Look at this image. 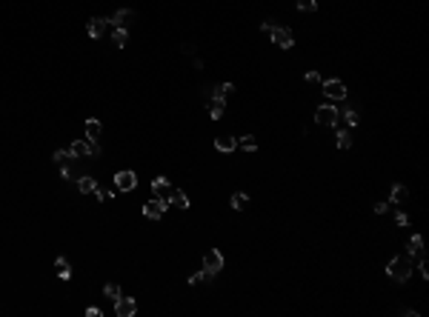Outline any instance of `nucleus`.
<instances>
[{
    "instance_id": "1",
    "label": "nucleus",
    "mask_w": 429,
    "mask_h": 317,
    "mask_svg": "<svg viewBox=\"0 0 429 317\" xmlns=\"http://www.w3.org/2000/svg\"><path fill=\"white\" fill-rule=\"evenodd\" d=\"M386 274L392 277L395 283H407L412 277V257L409 254H398L386 263Z\"/></svg>"
},
{
    "instance_id": "2",
    "label": "nucleus",
    "mask_w": 429,
    "mask_h": 317,
    "mask_svg": "<svg viewBox=\"0 0 429 317\" xmlns=\"http://www.w3.org/2000/svg\"><path fill=\"white\" fill-rule=\"evenodd\" d=\"M220 269H223V254H220L218 249H209V252L204 254V277L212 280Z\"/></svg>"
},
{
    "instance_id": "3",
    "label": "nucleus",
    "mask_w": 429,
    "mask_h": 317,
    "mask_svg": "<svg viewBox=\"0 0 429 317\" xmlns=\"http://www.w3.org/2000/svg\"><path fill=\"white\" fill-rule=\"evenodd\" d=\"M269 37L277 49H292V46H295V35H292V29H286V26H275V29L269 32Z\"/></svg>"
},
{
    "instance_id": "4",
    "label": "nucleus",
    "mask_w": 429,
    "mask_h": 317,
    "mask_svg": "<svg viewBox=\"0 0 429 317\" xmlns=\"http://www.w3.org/2000/svg\"><path fill=\"white\" fill-rule=\"evenodd\" d=\"M135 186H138V174L132 169H123V172L115 174V192H132Z\"/></svg>"
},
{
    "instance_id": "5",
    "label": "nucleus",
    "mask_w": 429,
    "mask_h": 317,
    "mask_svg": "<svg viewBox=\"0 0 429 317\" xmlns=\"http://www.w3.org/2000/svg\"><path fill=\"white\" fill-rule=\"evenodd\" d=\"M323 94H326L329 100H343V97H346V86H343V80H338V77L323 80Z\"/></svg>"
},
{
    "instance_id": "6",
    "label": "nucleus",
    "mask_w": 429,
    "mask_h": 317,
    "mask_svg": "<svg viewBox=\"0 0 429 317\" xmlns=\"http://www.w3.org/2000/svg\"><path fill=\"white\" fill-rule=\"evenodd\" d=\"M115 314L117 317H135L138 314V300H135V297H117L115 300Z\"/></svg>"
},
{
    "instance_id": "7",
    "label": "nucleus",
    "mask_w": 429,
    "mask_h": 317,
    "mask_svg": "<svg viewBox=\"0 0 429 317\" xmlns=\"http://www.w3.org/2000/svg\"><path fill=\"white\" fill-rule=\"evenodd\" d=\"M169 209V200H160V197H152L149 203H143V215L149 217V220H158V217H163Z\"/></svg>"
},
{
    "instance_id": "8",
    "label": "nucleus",
    "mask_w": 429,
    "mask_h": 317,
    "mask_svg": "<svg viewBox=\"0 0 429 317\" xmlns=\"http://www.w3.org/2000/svg\"><path fill=\"white\" fill-rule=\"evenodd\" d=\"M315 120L320 123V126H338V120H341V117H338V109L335 106H320L318 112H315Z\"/></svg>"
},
{
    "instance_id": "9",
    "label": "nucleus",
    "mask_w": 429,
    "mask_h": 317,
    "mask_svg": "<svg viewBox=\"0 0 429 317\" xmlns=\"http://www.w3.org/2000/svg\"><path fill=\"white\" fill-rule=\"evenodd\" d=\"M106 29H109V20H106V17H92V20L86 23V32H89L92 40L103 37V35H106Z\"/></svg>"
},
{
    "instance_id": "10",
    "label": "nucleus",
    "mask_w": 429,
    "mask_h": 317,
    "mask_svg": "<svg viewBox=\"0 0 429 317\" xmlns=\"http://www.w3.org/2000/svg\"><path fill=\"white\" fill-rule=\"evenodd\" d=\"M132 20H135V12H132V9H117L109 23H115V29H129Z\"/></svg>"
},
{
    "instance_id": "11",
    "label": "nucleus",
    "mask_w": 429,
    "mask_h": 317,
    "mask_svg": "<svg viewBox=\"0 0 429 317\" xmlns=\"http://www.w3.org/2000/svg\"><path fill=\"white\" fill-rule=\"evenodd\" d=\"M409 200V189L403 186V183H395L392 189H389V203L392 206H400V203H407Z\"/></svg>"
},
{
    "instance_id": "12",
    "label": "nucleus",
    "mask_w": 429,
    "mask_h": 317,
    "mask_svg": "<svg viewBox=\"0 0 429 317\" xmlns=\"http://www.w3.org/2000/svg\"><path fill=\"white\" fill-rule=\"evenodd\" d=\"M215 149H218V151H223V154H232V151L238 149V137H229V135L215 137Z\"/></svg>"
},
{
    "instance_id": "13",
    "label": "nucleus",
    "mask_w": 429,
    "mask_h": 317,
    "mask_svg": "<svg viewBox=\"0 0 429 317\" xmlns=\"http://www.w3.org/2000/svg\"><path fill=\"white\" fill-rule=\"evenodd\" d=\"M69 154H72V157H89V154H92V140H74V143L69 146Z\"/></svg>"
},
{
    "instance_id": "14",
    "label": "nucleus",
    "mask_w": 429,
    "mask_h": 317,
    "mask_svg": "<svg viewBox=\"0 0 429 317\" xmlns=\"http://www.w3.org/2000/svg\"><path fill=\"white\" fill-rule=\"evenodd\" d=\"M166 200H169V206H178V209H183V212L189 209V197L183 195L181 189H172V192H169V197H166Z\"/></svg>"
},
{
    "instance_id": "15",
    "label": "nucleus",
    "mask_w": 429,
    "mask_h": 317,
    "mask_svg": "<svg viewBox=\"0 0 429 317\" xmlns=\"http://www.w3.org/2000/svg\"><path fill=\"white\" fill-rule=\"evenodd\" d=\"M206 106H209L212 120H220V117H223V109H226V100L223 97H212V100H206Z\"/></svg>"
},
{
    "instance_id": "16",
    "label": "nucleus",
    "mask_w": 429,
    "mask_h": 317,
    "mask_svg": "<svg viewBox=\"0 0 429 317\" xmlns=\"http://www.w3.org/2000/svg\"><path fill=\"white\" fill-rule=\"evenodd\" d=\"M152 192H155V197L166 200V197H169V192H172V186H169V180H166V177H155V180H152Z\"/></svg>"
},
{
    "instance_id": "17",
    "label": "nucleus",
    "mask_w": 429,
    "mask_h": 317,
    "mask_svg": "<svg viewBox=\"0 0 429 317\" xmlns=\"http://www.w3.org/2000/svg\"><path fill=\"white\" fill-rule=\"evenodd\" d=\"M407 254L409 257H421L423 254V237L421 234H412V237L407 240Z\"/></svg>"
},
{
    "instance_id": "18",
    "label": "nucleus",
    "mask_w": 429,
    "mask_h": 317,
    "mask_svg": "<svg viewBox=\"0 0 429 317\" xmlns=\"http://www.w3.org/2000/svg\"><path fill=\"white\" fill-rule=\"evenodd\" d=\"M55 272H58L60 280H69V277H72V266H69V260L58 257V260H55Z\"/></svg>"
},
{
    "instance_id": "19",
    "label": "nucleus",
    "mask_w": 429,
    "mask_h": 317,
    "mask_svg": "<svg viewBox=\"0 0 429 317\" xmlns=\"http://www.w3.org/2000/svg\"><path fill=\"white\" fill-rule=\"evenodd\" d=\"M100 131H103V123H100V120H95V117H92V120H86V140H97V137H100Z\"/></svg>"
},
{
    "instance_id": "20",
    "label": "nucleus",
    "mask_w": 429,
    "mask_h": 317,
    "mask_svg": "<svg viewBox=\"0 0 429 317\" xmlns=\"http://www.w3.org/2000/svg\"><path fill=\"white\" fill-rule=\"evenodd\" d=\"M126 43H129V32H126V29H115V32H112V46H115V49H126Z\"/></svg>"
},
{
    "instance_id": "21",
    "label": "nucleus",
    "mask_w": 429,
    "mask_h": 317,
    "mask_svg": "<svg viewBox=\"0 0 429 317\" xmlns=\"http://www.w3.org/2000/svg\"><path fill=\"white\" fill-rule=\"evenodd\" d=\"M78 189L83 192V195H89V192H95V189H97V180L86 174V177H80V180H78Z\"/></svg>"
},
{
    "instance_id": "22",
    "label": "nucleus",
    "mask_w": 429,
    "mask_h": 317,
    "mask_svg": "<svg viewBox=\"0 0 429 317\" xmlns=\"http://www.w3.org/2000/svg\"><path fill=\"white\" fill-rule=\"evenodd\" d=\"M335 143H338V149H349V146H352V135H349V131H343V129H338Z\"/></svg>"
},
{
    "instance_id": "23",
    "label": "nucleus",
    "mask_w": 429,
    "mask_h": 317,
    "mask_svg": "<svg viewBox=\"0 0 429 317\" xmlns=\"http://www.w3.org/2000/svg\"><path fill=\"white\" fill-rule=\"evenodd\" d=\"M52 160H55V163H58V166L63 169V166H69V160H74V157H72V154H69L66 149H58L55 154H52Z\"/></svg>"
},
{
    "instance_id": "24",
    "label": "nucleus",
    "mask_w": 429,
    "mask_h": 317,
    "mask_svg": "<svg viewBox=\"0 0 429 317\" xmlns=\"http://www.w3.org/2000/svg\"><path fill=\"white\" fill-rule=\"evenodd\" d=\"M338 117H343L349 126H358V109H352V106H346L343 112H338Z\"/></svg>"
},
{
    "instance_id": "25",
    "label": "nucleus",
    "mask_w": 429,
    "mask_h": 317,
    "mask_svg": "<svg viewBox=\"0 0 429 317\" xmlns=\"http://www.w3.org/2000/svg\"><path fill=\"white\" fill-rule=\"evenodd\" d=\"M238 146L243 151H255V149H258V140H255L252 135H243V137H238Z\"/></svg>"
},
{
    "instance_id": "26",
    "label": "nucleus",
    "mask_w": 429,
    "mask_h": 317,
    "mask_svg": "<svg viewBox=\"0 0 429 317\" xmlns=\"http://www.w3.org/2000/svg\"><path fill=\"white\" fill-rule=\"evenodd\" d=\"M229 203H232V209H235V212H240V209H246L249 197L243 195V192H235V195H232V200H229Z\"/></svg>"
},
{
    "instance_id": "27",
    "label": "nucleus",
    "mask_w": 429,
    "mask_h": 317,
    "mask_svg": "<svg viewBox=\"0 0 429 317\" xmlns=\"http://www.w3.org/2000/svg\"><path fill=\"white\" fill-rule=\"evenodd\" d=\"M103 295L109 297V300H117V297H120V286H117V283H106V286H103Z\"/></svg>"
},
{
    "instance_id": "28",
    "label": "nucleus",
    "mask_w": 429,
    "mask_h": 317,
    "mask_svg": "<svg viewBox=\"0 0 429 317\" xmlns=\"http://www.w3.org/2000/svg\"><path fill=\"white\" fill-rule=\"evenodd\" d=\"M318 0H298V12H315Z\"/></svg>"
},
{
    "instance_id": "29",
    "label": "nucleus",
    "mask_w": 429,
    "mask_h": 317,
    "mask_svg": "<svg viewBox=\"0 0 429 317\" xmlns=\"http://www.w3.org/2000/svg\"><path fill=\"white\" fill-rule=\"evenodd\" d=\"M112 195H115V192H109V189H100V186L95 189V197H97V200H100V203H103V200H109Z\"/></svg>"
},
{
    "instance_id": "30",
    "label": "nucleus",
    "mask_w": 429,
    "mask_h": 317,
    "mask_svg": "<svg viewBox=\"0 0 429 317\" xmlns=\"http://www.w3.org/2000/svg\"><path fill=\"white\" fill-rule=\"evenodd\" d=\"M395 226H409V215H407V212H395Z\"/></svg>"
},
{
    "instance_id": "31",
    "label": "nucleus",
    "mask_w": 429,
    "mask_h": 317,
    "mask_svg": "<svg viewBox=\"0 0 429 317\" xmlns=\"http://www.w3.org/2000/svg\"><path fill=\"white\" fill-rule=\"evenodd\" d=\"M418 274H421L423 280H429V266H426V260H423V254H421V263H418Z\"/></svg>"
},
{
    "instance_id": "32",
    "label": "nucleus",
    "mask_w": 429,
    "mask_h": 317,
    "mask_svg": "<svg viewBox=\"0 0 429 317\" xmlns=\"http://www.w3.org/2000/svg\"><path fill=\"white\" fill-rule=\"evenodd\" d=\"M100 314H103V311L97 309V306H89V309H86V317H100Z\"/></svg>"
},
{
    "instance_id": "33",
    "label": "nucleus",
    "mask_w": 429,
    "mask_h": 317,
    "mask_svg": "<svg viewBox=\"0 0 429 317\" xmlns=\"http://www.w3.org/2000/svg\"><path fill=\"white\" fill-rule=\"evenodd\" d=\"M200 280H206V277H204V272H197V274H192V277H189V283H192V286H197Z\"/></svg>"
},
{
    "instance_id": "34",
    "label": "nucleus",
    "mask_w": 429,
    "mask_h": 317,
    "mask_svg": "<svg viewBox=\"0 0 429 317\" xmlns=\"http://www.w3.org/2000/svg\"><path fill=\"white\" fill-rule=\"evenodd\" d=\"M318 80H320L318 72H306V83H318Z\"/></svg>"
},
{
    "instance_id": "35",
    "label": "nucleus",
    "mask_w": 429,
    "mask_h": 317,
    "mask_svg": "<svg viewBox=\"0 0 429 317\" xmlns=\"http://www.w3.org/2000/svg\"><path fill=\"white\" fill-rule=\"evenodd\" d=\"M261 29H263V32H266V35H269V32H272V29H275V20H263V26H261Z\"/></svg>"
},
{
    "instance_id": "36",
    "label": "nucleus",
    "mask_w": 429,
    "mask_h": 317,
    "mask_svg": "<svg viewBox=\"0 0 429 317\" xmlns=\"http://www.w3.org/2000/svg\"><path fill=\"white\" fill-rule=\"evenodd\" d=\"M386 209H389V203H375V212H378V215H386Z\"/></svg>"
}]
</instances>
